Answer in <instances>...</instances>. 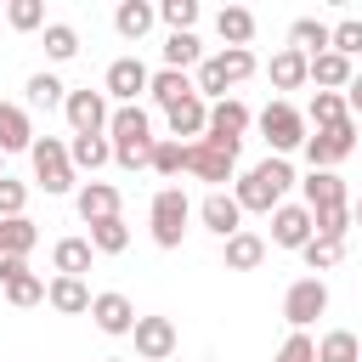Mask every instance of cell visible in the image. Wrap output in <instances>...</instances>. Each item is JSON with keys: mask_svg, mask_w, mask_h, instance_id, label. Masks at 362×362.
I'll list each match as a JSON object with an SVG mask.
<instances>
[{"mask_svg": "<svg viewBox=\"0 0 362 362\" xmlns=\"http://www.w3.org/2000/svg\"><path fill=\"white\" fill-rule=\"evenodd\" d=\"M90 260H96L90 238H57V243H51V266H57V277H85Z\"/></svg>", "mask_w": 362, "mask_h": 362, "instance_id": "44dd1931", "label": "cell"}, {"mask_svg": "<svg viewBox=\"0 0 362 362\" xmlns=\"http://www.w3.org/2000/svg\"><path fill=\"white\" fill-rule=\"evenodd\" d=\"M45 57H51V62L79 57V34H74V23H45Z\"/></svg>", "mask_w": 362, "mask_h": 362, "instance_id": "74e56055", "label": "cell"}, {"mask_svg": "<svg viewBox=\"0 0 362 362\" xmlns=\"http://www.w3.org/2000/svg\"><path fill=\"white\" fill-rule=\"evenodd\" d=\"M147 85H153V74H147V62H141V57H113V62H107L102 90H107V96H119V107H130Z\"/></svg>", "mask_w": 362, "mask_h": 362, "instance_id": "8fae6325", "label": "cell"}, {"mask_svg": "<svg viewBox=\"0 0 362 362\" xmlns=\"http://www.w3.org/2000/svg\"><path fill=\"white\" fill-rule=\"evenodd\" d=\"M23 204H28V187L6 175V181H0V221H17V215H23Z\"/></svg>", "mask_w": 362, "mask_h": 362, "instance_id": "f6af8a7d", "label": "cell"}, {"mask_svg": "<svg viewBox=\"0 0 362 362\" xmlns=\"http://www.w3.org/2000/svg\"><path fill=\"white\" fill-rule=\"evenodd\" d=\"M68 158H74V170H90V175H96V170L113 158V141H107V136H74V141H68Z\"/></svg>", "mask_w": 362, "mask_h": 362, "instance_id": "4dcf8cb0", "label": "cell"}, {"mask_svg": "<svg viewBox=\"0 0 362 362\" xmlns=\"http://www.w3.org/2000/svg\"><path fill=\"white\" fill-rule=\"evenodd\" d=\"M6 23L23 28V34H34V28H45V6H40V0H11V6H6Z\"/></svg>", "mask_w": 362, "mask_h": 362, "instance_id": "60d3db41", "label": "cell"}, {"mask_svg": "<svg viewBox=\"0 0 362 362\" xmlns=\"http://www.w3.org/2000/svg\"><path fill=\"white\" fill-rule=\"evenodd\" d=\"M187 164H192L187 141H175V136H158V147H153V170H158L164 181H175V175H181Z\"/></svg>", "mask_w": 362, "mask_h": 362, "instance_id": "e575fe53", "label": "cell"}, {"mask_svg": "<svg viewBox=\"0 0 362 362\" xmlns=\"http://www.w3.org/2000/svg\"><path fill=\"white\" fill-rule=\"evenodd\" d=\"M23 147H34V124L17 102H0V153H23Z\"/></svg>", "mask_w": 362, "mask_h": 362, "instance_id": "83f0119b", "label": "cell"}, {"mask_svg": "<svg viewBox=\"0 0 362 362\" xmlns=\"http://www.w3.org/2000/svg\"><path fill=\"white\" fill-rule=\"evenodd\" d=\"M102 362H119V356H102Z\"/></svg>", "mask_w": 362, "mask_h": 362, "instance_id": "f907efd6", "label": "cell"}, {"mask_svg": "<svg viewBox=\"0 0 362 362\" xmlns=\"http://www.w3.org/2000/svg\"><path fill=\"white\" fill-rule=\"evenodd\" d=\"M90 300H96V294L85 288V277H51V283H45V305L62 311V317H85Z\"/></svg>", "mask_w": 362, "mask_h": 362, "instance_id": "d6986e66", "label": "cell"}, {"mask_svg": "<svg viewBox=\"0 0 362 362\" xmlns=\"http://www.w3.org/2000/svg\"><path fill=\"white\" fill-rule=\"evenodd\" d=\"M192 153V175L198 181H209L215 192H221V181H232V170H238V141H215V136H204V141H192L187 147Z\"/></svg>", "mask_w": 362, "mask_h": 362, "instance_id": "ba28073f", "label": "cell"}, {"mask_svg": "<svg viewBox=\"0 0 362 362\" xmlns=\"http://www.w3.org/2000/svg\"><path fill=\"white\" fill-rule=\"evenodd\" d=\"M260 260H266V238H260V232L243 226V232L226 238V272H255Z\"/></svg>", "mask_w": 362, "mask_h": 362, "instance_id": "4316f807", "label": "cell"}, {"mask_svg": "<svg viewBox=\"0 0 362 362\" xmlns=\"http://www.w3.org/2000/svg\"><path fill=\"white\" fill-rule=\"evenodd\" d=\"M158 17L170 23V34H192V23H198V0H164Z\"/></svg>", "mask_w": 362, "mask_h": 362, "instance_id": "b9f144b4", "label": "cell"}, {"mask_svg": "<svg viewBox=\"0 0 362 362\" xmlns=\"http://www.w3.org/2000/svg\"><path fill=\"white\" fill-rule=\"evenodd\" d=\"M311 221H317V238H328V243H345V232L356 226V221H351V204H345V209H317Z\"/></svg>", "mask_w": 362, "mask_h": 362, "instance_id": "f35d334b", "label": "cell"}, {"mask_svg": "<svg viewBox=\"0 0 362 362\" xmlns=\"http://www.w3.org/2000/svg\"><path fill=\"white\" fill-rule=\"evenodd\" d=\"M272 362H317V339H311V334H288Z\"/></svg>", "mask_w": 362, "mask_h": 362, "instance_id": "ee69618b", "label": "cell"}, {"mask_svg": "<svg viewBox=\"0 0 362 362\" xmlns=\"http://www.w3.org/2000/svg\"><path fill=\"white\" fill-rule=\"evenodd\" d=\"M0 294L11 305H40L45 300V277L28 272V260H0Z\"/></svg>", "mask_w": 362, "mask_h": 362, "instance_id": "4fadbf2b", "label": "cell"}, {"mask_svg": "<svg viewBox=\"0 0 362 362\" xmlns=\"http://www.w3.org/2000/svg\"><path fill=\"white\" fill-rule=\"evenodd\" d=\"M74 209H79V221H85V226L113 221V215H119V187H107V181H85V187L74 192Z\"/></svg>", "mask_w": 362, "mask_h": 362, "instance_id": "2e32d148", "label": "cell"}, {"mask_svg": "<svg viewBox=\"0 0 362 362\" xmlns=\"http://www.w3.org/2000/svg\"><path fill=\"white\" fill-rule=\"evenodd\" d=\"M215 34L226 40V51H249V40H255V11H249V6H221Z\"/></svg>", "mask_w": 362, "mask_h": 362, "instance_id": "7402d4cb", "label": "cell"}, {"mask_svg": "<svg viewBox=\"0 0 362 362\" xmlns=\"http://www.w3.org/2000/svg\"><path fill=\"white\" fill-rule=\"evenodd\" d=\"M147 96L170 113L175 102H187V96H198V79H187V74H175V68H158L153 74V85H147Z\"/></svg>", "mask_w": 362, "mask_h": 362, "instance_id": "484cf974", "label": "cell"}, {"mask_svg": "<svg viewBox=\"0 0 362 362\" xmlns=\"http://www.w3.org/2000/svg\"><path fill=\"white\" fill-rule=\"evenodd\" d=\"M351 221H356V226H362V198H356V204H351Z\"/></svg>", "mask_w": 362, "mask_h": 362, "instance_id": "c3c4849f", "label": "cell"}, {"mask_svg": "<svg viewBox=\"0 0 362 362\" xmlns=\"http://www.w3.org/2000/svg\"><path fill=\"white\" fill-rule=\"evenodd\" d=\"M23 90H28V107H45V113L68 102V90H62V79H57V74H28V85H23Z\"/></svg>", "mask_w": 362, "mask_h": 362, "instance_id": "d590c367", "label": "cell"}, {"mask_svg": "<svg viewBox=\"0 0 362 362\" xmlns=\"http://www.w3.org/2000/svg\"><path fill=\"white\" fill-rule=\"evenodd\" d=\"M147 221H153V243H158V249H181V232H187V221H192L187 192H181V187H158Z\"/></svg>", "mask_w": 362, "mask_h": 362, "instance_id": "277c9868", "label": "cell"}, {"mask_svg": "<svg viewBox=\"0 0 362 362\" xmlns=\"http://www.w3.org/2000/svg\"><path fill=\"white\" fill-rule=\"evenodd\" d=\"M356 124H362V119H356Z\"/></svg>", "mask_w": 362, "mask_h": 362, "instance_id": "816d5d0a", "label": "cell"}, {"mask_svg": "<svg viewBox=\"0 0 362 362\" xmlns=\"http://www.w3.org/2000/svg\"><path fill=\"white\" fill-rule=\"evenodd\" d=\"M62 113H68V130L74 136H102L107 130V119H113V107H107V90H68V102H62Z\"/></svg>", "mask_w": 362, "mask_h": 362, "instance_id": "9c48e42d", "label": "cell"}, {"mask_svg": "<svg viewBox=\"0 0 362 362\" xmlns=\"http://www.w3.org/2000/svg\"><path fill=\"white\" fill-rule=\"evenodd\" d=\"M107 136H113V158H119L124 170H153V147H158V136H153V119H147L141 102L113 107Z\"/></svg>", "mask_w": 362, "mask_h": 362, "instance_id": "6da1fadb", "label": "cell"}, {"mask_svg": "<svg viewBox=\"0 0 362 362\" xmlns=\"http://www.w3.org/2000/svg\"><path fill=\"white\" fill-rule=\"evenodd\" d=\"M28 158H34V181L45 187V192H79V170H74V158H68V141L62 136H34V147H28Z\"/></svg>", "mask_w": 362, "mask_h": 362, "instance_id": "3957f363", "label": "cell"}, {"mask_svg": "<svg viewBox=\"0 0 362 362\" xmlns=\"http://www.w3.org/2000/svg\"><path fill=\"white\" fill-rule=\"evenodd\" d=\"M334 51H339V57H356V51H362V23H356V17L334 23Z\"/></svg>", "mask_w": 362, "mask_h": 362, "instance_id": "bcb514c9", "label": "cell"}, {"mask_svg": "<svg viewBox=\"0 0 362 362\" xmlns=\"http://www.w3.org/2000/svg\"><path fill=\"white\" fill-rule=\"evenodd\" d=\"M90 322H96L102 334H130V328H136V305H130V294L102 288V294L90 300Z\"/></svg>", "mask_w": 362, "mask_h": 362, "instance_id": "5bb4252c", "label": "cell"}, {"mask_svg": "<svg viewBox=\"0 0 362 362\" xmlns=\"http://www.w3.org/2000/svg\"><path fill=\"white\" fill-rule=\"evenodd\" d=\"M255 124V113L238 102V96H226V102H209V136L215 141H243V130Z\"/></svg>", "mask_w": 362, "mask_h": 362, "instance_id": "e0dca14e", "label": "cell"}, {"mask_svg": "<svg viewBox=\"0 0 362 362\" xmlns=\"http://www.w3.org/2000/svg\"><path fill=\"white\" fill-rule=\"evenodd\" d=\"M351 79H356L351 57H339V51H322V57H311V85H317V90H345Z\"/></svg>", "mask_w": 362, "mask_h": 362, "instance_id": "d4e9b609", "label": "cell"}, {"mask_svg": "<svg viewBox=\"0 0 362 362\" xmlns=\"http://www.w3.org/2000/svg\"><path fill=\"white\" fill-rule=\"evenodd\" d=\"M215 68H221V79L226 85H238V79H249L255 74V51H221V57H209Z\"/></svg>", "mask_w": 362, "mask_h": 362, "instance_id": "7bdbcfd3", "label": "cell"}, {"mask_svg": "<svg viewBox=\"0 0 362 362\" xmlns=\"http://www.w3.org/2000/svg\"><path fill=\"white\" fill-rule=\"evenodd\" d=\"M198 221L226 243L232 232H243V209H238V198H226V192H209L204 204H198Z\"/></svg>", "mask_w": 362, "mask_h": 362, "instance_id": "ac0fdd59", "label": "cell"}, {"mask_svg": "<svg viewBox=\"0 0 362 362\" xmlns=\"http://www.w3.org/2000/svg\"><path fill=\"white\" fill-rule=\"evenodd\" d=\"M317 362H362L356 334H351V328H328V334L317 339Z\"/></svg>", "mask_w": 362, "mask_h": 362, "instance_id": "1f68e13d", "label": "cell"}, {"mask_svg": "<svg viewBox=\"0 0 362 362\" xmlns=\"http://www.w3.org/2000/svg\"><path fill=\"white\" fill-rule=\"evenodd\" d=\"M164 119H170V136H175V141L187 136V147L209 136V102H204V96H187V102H175Z\"/></svg>", "mask_w": 362, "mask_h": 362, "instance_id": "9a60e30c", "label": "cell"}, {"mask_svg": "<svg viewBox=\"0 0 362 362\" xmlns=\"http://www.w3.org/2000/svg\"><path fill=\"white\" fill-rule=\"evenodd\" d=\"M260 136H266V147L283 158V153L305 147V113H300L294 102H266V113H260Z\"/></svg>", "mask_w": 362, "mask_h": 362, "instance_id": "5b68a950", "label": "cell"}, {"mask_svg": "<svg viewBox=\"0 0 362 362\" xmlns=\"http://www.w3.org/2000/svg\"><path fill=\"white\" fill-rule=\"evenodd\" d=\"M0 181H6V153H0Z\"/></svg>", "mask_w": 362, "mask_h": 362, "instance_id": "681fc988", "label": "cell"}, {"mask_svg": "<svg viewBox=\"0 0 362 362\" xmlns=\"http://www.w3.org/2000/svg\"><path fill=\"white\" fill-rule=\"evenodd\" d=\"M164 68H175V74H187V68H204L198 34H170V40H164Z\"/></svg>", "mask_w": 362, "mask_h": 362, "instance_id": "836d02e7", "label": "cell"}, {"mask_svg": "<svg viewBox=\"0 0 362 362\" xmlns=\"http://www.w3.org/2000/svg\"><path fill=\"white\" fill-rule=\"evenodd\" d=\"M40 243V232H34V221L28 215H17V221H0V260H28V249Z\"/></svg>", "mask_w": 362, "mask_h": 362, "instance_id": "f1b7e54d", "label": "cell"}, {"mask_svg": "<svg viewBox=\"0 0 362 362\" xmlns=\"http://www.w3.org/2000/svg\"><path fill=\"white\" fill-rule=\"evenodd\" d=\"M345 107H351V119H362V74L345 85Z\"/></svg>", "mask_w": 362, "mask_h": 362, "instance_id": "7dc6e473", "label": "cell"}, {"mask_svg": "<svg viewBox=\"0 0 362 362\" xmlns=\"http://www.w3.org/2000/svg\"><path fill=\"white\" fill-rule=\"evenodd\" d=\"M153 17H158V11H153L147 0H124V6L113 11V28H119L124 40H141V34L153 28Z\"/></svg>", "mask_w": 362, "mask_h": 362, "instance_id": "d6a6232c", "label": "cell"}, {"mask_svg": "<svg viewBox=\"0 0 362 362\" xmlns=\"http://www.w3.org/2000/svg\"><path fill=\"white\" fill-rule=\"evenodd\" d=\"M130 334H136V356H141V362H170L175 345H181V334H175L170 317H136Z\"/></svg>", "mask_w": 362, "mask_h": 362, "instance_id": "30bf717a", "label": "cell"}, {"mask_svg": "<svg viewBox=\"0 0 362 362\" xmlns=\"http://www.w3.org/2000/svg\"><path fill=\"white\" fill-rule=\"evenodd\" d=\"M322 311H328V283H322V277H294L288 294H283V317H288V328L305 334Z\"/></svg>", "mask_w": 362, "mask_h": 362, "instance_id": "8992f818", "label": "cell"}, {"mask_svg": "<svg viewBox=\"0 0 362 362\" xmlns=\"http://www.w3.org/2000/svg\"><path fill=\"white\" fill-rule=\"evenodd\" d=\"M266 74H272V85H277V90H300V85L311 79V57H300L294 45H283V51L272 57V68H266Z\"/></svg>", "mask_w": 362, "mask_h": 362, "instance_id": "cb8c5ba5", "label": "cell"}, {"mask_svg": "<svg viewBox=\"0 0 362 362\" xmlns=\"http://www.w3.org/2000/svg\"><path fill=\"white\" fill-rule=\"evenodd\" d=\"M300 192H305V209L317 215V209H345V181L334 175V170H311L305 181H300Z\"/></svg>", "mask_w": 362, "mask_h": 362, "instance_id": "ffe728a7", "label": "cell"}, {"mask_svg": "<svg viewBox=\"0 0 362 362\" xmlns=\"http://www.w3.org/2000/svg\"><path fill=\"white\" fill-rule=\"evenodd\" d=\"M124 243H130L124 215H113V221H96V226H90V249H96V255H119Z\"/></svg>", "mask_w": 362, "mask_h": 362, "instance_id": "8d00e7d4", "label": "cell"}, {"mask_svg": "<svg viewBox=\"0 0 362 362\" xmlns=\"http://www.w3.org/2000/svg\"><path fill=\"white\" fill-rule=\"evenodd\" d=\"M288 187H294V164L272 153V158H260V164L238 181V192H232V198H238V209H260V215H272V209L283 204V192H288Z\"/></svg>", "mask_w": 362, "mask_h": 362, "instance_id": "7a4b0ae2", "label": "cell"}, {"mask_svg": "<svg viewBox=\"0 0 362 362\" xmlns=\"http://www.w3.org/2000/svg\"><path fill=\"white\" fill-rule=\"evenodd\" d=\"M311 238H317V221H311L305 204H277L272 209V243L277 249H305Z\"/></svg>", "mask_w": 362, "mask_h": 362, "instance_id": "7c38bea8", "label": "cell"}, {"mask_svg": "<svg viewBox=\"0 0 362 362\" xmlns=\"http://www.w3.org/2000/svg\"><path fill=\"white\" fill-rule=\"evenodd\" d=\"M351 119V107H345V90H317L311 96V107H305V124H317V130H328V124H345Z\"/></svg>", "mask_w": 362, "mask_h": 362, "instance_id": "f546056e", "label": "cell"}, {"mask_svg": "<svg viewBox=\"0 0 362 362\" xmlns=\"http://www.w3.org/2000/svg\"><path fill=\"white\" fill-rule=\"evenodd\" d=\"M356 136H362V124H356V119H345V124H328V130L305 136V158H311V170H334L339 158H351V153H356Z\"/></svg>", "mask_w": 362, "mask_h": 362, "instance_id": "52a82bcc", "label": "cell"}, {"mask_svg": "<svg viewBox=\"0 0 362 362\" xmlns=\"http://www.w3.org/2000/svg\"><path fill=\"white\" fill-rule=\"evenodd\" d=\"M288 45H294L300 57H322V51H334V28L317 23V17H294V23H288Z\"/></svg>", "mask_w": 362, "mask_h": 362, "instance_id": "603a6c76", "label": "cell"}, {"mask_svg": "<svg viewBox=\"0 0 362 362\" xmlns=\"http://www.w3.org/2000/svg\"><path fill=\"white\" fill-rule=\"evenodd\" d=\"M300 255H305V266H311V272H334V266L345 260V243H328V238H311V243H305Z\"/></svg>", "mask_w": 362, "mask_h": 362, "instance_id": "ab89813d", "label": "cell"}]
</instances>
